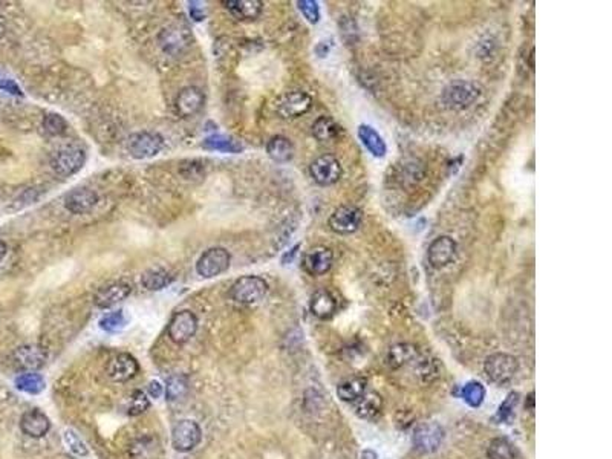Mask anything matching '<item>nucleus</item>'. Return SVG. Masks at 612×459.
I'll use <instances>...</instances> for the list:
<instances>
[{"mask_svg": "<svg viewBox=\"0 0 612 459\" xmlns=\"http://www.w3.org/2000/svg\"><path fill=\"white\" fill-rule=\"evenodd\" d=\"M312 107V98L310 94L303 90H291L282 95L275 105L278 115L283 120H294L300 118L302 115L308 114Z\"/></svg>", "mask_w": 612, "mask_h": 459, "instance_id": "39448f33", "label": "nucleus"}, {"mask_svg": "<svg viewBox=\"0 0 612 459\" xmlns=\"http://www.w3.org/2000/svg\"><path fill=\"white\" fill-rule=\"evenodd\" d=\"M299 250H300V243H297V245H294V247L290 250V251H287L282 256V263L283 265H288V263H291L294 259H295V256H297V253H299Z\"/></svg>", "mask_w": 612, "mask_h": 459, "instance_id": "de8ad7c7", "label": "nucleus"}, {"mask_svg": "<svg viewBox=\"0 0 612 459\" xmlns=\"http://www.w3.org/2000/svg\"><path fill=\"white\" fill-rule=\"evenodd\" d=\"M357 135H359V139L362 141L364 149L369 152L374 158L381 159L386 157L387 153L386 141L372 126L360 125L359 129H357Z\"/></svg>", "mask_w": 612, "mask_h": 459, "instance_id": "5701e85b", "label": "nucleus"}, {"mask_svg": "<svg viewBox=\"0 0 612 459\" xmlns=\"http://www.w3.org/2000/svg\"><path fill=\"white\" fill-rule=\"evenodd\" d=\"M189 392V380L186 375H173L166 384V396L169 401H178Z\"/></svg>", "mask_w": 612, "mask_h": 459, "instance_id": "f704fd0d", "label": "nucleus"}, {"mask_svg": "<svg viewBox=\"0 0 612 459\" xmlns=\"http://www.w3.org/2000/svg\"><path fill=\"white\" fill-rule=\"evenodd\" d=\"M204 103H206L204 92L196 86H187L181 89L178 94L175 100V107L182 118H190L199 114L204 107Z\"/></svg>", "mask_w": 612, "mask_h": 459, "instance_id": "dca6fc26", "label": "nucleus"}, {"mask_svg": "<svg viewBox=\"0 0 612 459\" xmlns=\"http://www.w3.org/2000/svg\"><path fill=\"white\" fill-rule=\"evenodd\" d=\"M45 379L40 374L36 372H23L20 374L16 379V387L19 391L31 394V395H37L42 394L45 391Z\"/></svg>", "mask_w": 612, "mask_h": 459, "instance_id": "2f4dec72", "label": "nucleus"}, {"mask_svg": "<svg viewBox=\"0 0 612 459\" xmlns=\"http://www.w3.org/2000/svg\"><path fill=\"white\" fill-rule=\"evenodd\" d=\"M63 441L68 445L69 450L73 452L74 455H77V456H88L89 450H88L86 444L83 441H81V438L73 431V428H68V431H65Z\"/></svg>", "mask_w": 612, "mask_h": 459, "instance_id": "ea45409f", "label": "nucleus"}, {"mask_svg": "<svg viewBox=\"0 0 612 459\" xmlns=\"http://www.w3.org/2000/svg\"><path fill=\"white\" fill-rule=\"evenodd\" d=\"M172 280L173 278L164 268H152L141 275V282L149 291L164 290L167 285L172 283Z\"/></svg>", "mask_w": 612, "mask_h": 459, "instance_id": "7c9ffc66", "label": "nucleus"}, {"mask_svg": "<svg viewBox=\"0 0 612 459\" xmlns=\"http://www.w3.org/2000/svg\"><path fill=\"white\" fill-rule=\"evenodd\" d=\"M383 409V400L379 394L366 392L359 401H355V413L363 420H374Z\"/></svg>", "mask_w": 612, "mask_h": 459, "instance_id": "cd10ccee", "label": "nucleus"}, {"mask_svg": "<svg viewBox=\"0 0 612 459\" xmlns=\"http://www.w3.org/2000/svg\"><path fill=\"white\" fill-rule=\"evenodd\" d=\"M337 308H339V303H337L335 297L328 290H319L311 295L310 310L314 317L320 320H329L334 317Z\"/></svg>", "mask_w": 612, "mask_h": 459, "instance_id": "4be33fe9", "label": "nucleus"}, {"mask_svg": "<svg viewBox=\"0 0 612 459\" xmlns=\"http://www.w3.org/2000/svg\"><path fill=\"white\" fill-rule=\"evenodd\" d=\"M331 49H332V40H323V42H319L317 46H315V54L325 58L329 56Z\"/></svg>", "mask_w": 612, "mask_h": 459, "instance_id": "a18cd8bd", "label": "nucleus"}, {"mask_svg": "<svg viewBox=\"0 0 612 459\" xmlns=\"http://www.w3.org/2000/svg\"><path fill=\"white\" fill-rule=\"evenodd\" d=\"M267 153L274 162L285 164V162H290L294 158V144L290 138L275 135L268 141Z\"/></svg>", "mask_w": 612, "mask_h": 459, "instance_id": "a878e982", "label": "nucleus"}, {"mask_svg": "<svg viewBox=\"0 0 612 459\" xmlns=\"http://www.w3.org/2000/svg\"><path fill=\"white\" fill-rule=\"evenodd\" d=\"M456 251H458L456 241L450 236H447V234H443V236H438L436 239L432 241L431 245H428L427 260L433 268L441 270L455 259Z\"/></svg>", "mask_w": 612, "mask_h": 459, "instance_id": "4468645a", "label": "nucleus"}, {"mask_svg": "<svg viewBox=\"0 0 612 459\" xmlns=\"http://www.w3.org/2000/svg\"><path fill=\"white\" fill-rule=\"evenodd\" d=\"M481 95V88L473 81L456 80L443 90V106L448 110H464L470 107Z\"/></svg>", "mask_w": 612, "mask_h": 459, "instance_id": "f257e3e1", "label": "nucleus"}, {"mask_svg": "<svg viewBox=\"0 0 612 459\" xmlns=\"http://www.w3.org/2000/svg\"><path fill=\"white\" fill-rule=\"evenodd\" d=\"M0 90L8 92V94H11V95L23 97V90L20 89V86L16 83V80H13L11 77H8L2 73H0Z\"/></svg>", "mask_w": 612, "mask_h": 459, "instance_id": "37998d69", "label": "nucleus"}, {"mask_svg": "<svg viewBox=\"0 0 612 459\" xmlns=\"http://www.w3.org/2000/svg\"><path fill=\"white\" fill-rule=\"evenodd\" d=\"M312 137L320 142H331L340 135L342 127L337 125L335 120L331 117H320L314 121L311 127Z\"/></svg>", "mask_w": 612, "mask_h": 459, "instance_id": "c85d7f7f", "label": "nucleus"}, {"mask_svg": "<svg viewBox=\"0 0 612 459\" xmlns=\"http://www.w3.org/2000/svg\"><path fill=\"white\" fill-rule=\"evenodd\" d=\"M130 292H132L130 285L125 282H110L105 285V287L98 288V291L94 295V303L101 310L112 308V306H115L120 302L127 299Z\"/></svg>", "mask_w": 612, "mask_h": 459, "instance_id": "6ab92c4d", "label": "nucleus"}, {"mask_svg": "<svg viewBox=\"0 0 612 459\" xmlns=\"http://www.w3.org/2000/svg\"><path fill=\"white\" fill-rule=\"evenodd\" d=\"M202 147L206 150H214L222 153H241L243 150L241 141L227 135L207 137L202 142Z\"/></svg>", "mask_w": 612, "mask_h": 459, "instance_id": "c756f323", "label": "nucleus"}, {"mask_svg": "<svg viewBox=\"0 0 612 459\" xmlns=\"http://www.w3.org/2000/svg\"><path fill=\"white\" fill-rule=\"evenodd\" d=\"M519 360L515 355L505 352H496L488 355L484 362V372L487 379L496 384H505L512 381L519 372Z\"/></svg>", "mask_w": 612, "mask_h": 459, "instance_id": "f03ea898", "label": "nucleus"}, {"mask_svg": "<svg viewBox=\"0 0 612 459\" xmlns=\"http://www.w3.org/2000/svg\"><path fill=\"white\" fill-rule=\"evenodd\" d=\"M20 428L31 438H43L51 428L49 418L38 409H31L20 418Z\"/></svg>", "mask_w": 612, "mask_h": 459, "instance_id": "412c9836", "label": "nucleus"}, {"mask_svg": "<svg viewBox=\"0 0 612 459\" xmlns=\"http://www.w3.org/2000/svg\"><path fill=\"white\" fill-rule=\"evenodd\" d=\"M418 357V348L411 343H398L391 346V349L387 351L386 362L392 369H400V367L406 366L416 360Z\"/></svg>", "mask_w": 612, "mask_h": 459, "instance_id": "393cba45", "label": "nucleus"}, {"mask_svg": "<svg viewBox=\"0 0 612 459\" xmlns=\"http://www.w3.org/2000/svg\"><path fill=\"white\" fill-rule=\"evenodd\" d=\"M461 398L470 407H479L484 403L485 387L479 381H468L463 386Z\"/></svg>", "mask_w": 612, "mask_h": 459, "instance_id": "c9c22d12", "label": "nucleus"}, {"mask_svg": "<svg viewBox=\"0 0 612 459\" xmlns=\"http://www.w3.org/2000/svg\"><path fill=\"white\" fill-rule=\"evenodd\" d=\"M519 403V394L517 392H512L508 394V396L504 400V403L499 406L497 413L495 416V420L497 423H507L513 418L515 415V409Z\"/></svg>", "mask_w": 612, "mask_h": 459, "instance_id": "58836bf2", "label": "nucleus"}, {"mask_svg": "<svg viewBox=\"0 0 612 459\" xmlns=\"http://www.w3.org/2000/svg\"><path fill=\"white\" fill-rule=\"evenodd\" d=\"M13 359L19 369H22L25 372H34L45 366L46 351L38 344L20 346L19 349H16Z\"/></svg>", "mask_w": 612, "mask_h": 459, "instance_id": "a211bd4d", "label": "nucleus"}, {"mask_svg": "<svg viewBox=\"0 0 612 459\" xmlns=\"http://www.w3.org/2000/svg\"><path fill=\"white\" fill-rule=\"evenodd\" d=\"M487 456L490 459H516L517 450L515 444L505 440V438H495L488 444Z\"/></svg>", "mask_w": 612, "mask_h": 459, "instance_id": "72a5a7b5", "label": "nucleus"}, {"mask_svg": "<svg viewBox=\"0 0 612 459\" xmlns=\"http://www.w3.org/2000/svg\"><path fill=\"white\" fill-rule=\"evenodd\" d=\"M147 391H149V395L157 400V398H161L162 394H164V386H162L158 380H153L149 383Z\"/></svg>", "mask_w": 612, "mask_h": 459, "instance_id": "49530a36", "label": "nucleus"}, {"mask_svg": "<svg viewBox=\"0 0 612 459\" xmlns=\"http://www.w3.org/2000/svg\"><path fill=\"white\" fill-rule=\"evenodd\" d=\"M444 428L436 423H423L415 428L413 445L420 453H435L444 441Z\"/></svg>", "mask_w": 612, "mask_h": 459, "instance_id": "ddd939ff", "label": "nucleus"}, {"mask_svg": "<svg viewBox=\"0 0 612 459\" xmlns=\"http://www.w3.org/2000/svg\"><path fill=\"white\" fill-rule=\"evenodd\" d=\"M149 407H150V401L146 396V394L142 391H135L130 396V406L127 409V413L130 416H138L141 413H144Z\"/></svg>", "mask_w": 612, "mask_h": 459, "instance_id": "79ce46f5", "label": "nucleus"}, {"mask_svg": "<svg viewBox=\"0 0 612 459\" xmlns=\"http://www.w3.org/2000/svg\"><path fill=\"white\" fill-rule=\"evenodd\" d=\"M6 251H8V247H6V243L4 242V241H0V262L4 260V258H5V254H6Z\"/></svg>", "mask_w": 612, "mask_h": 459, "instance_id": "09e8293b", "label": "nucleus"}, {"mask_svg": "<svg viewBox=\"0 0 612 459\" xmlns=\"http://www.w3.org/2000/svg\"><path fill=\"white\" fill-rule=\"evenodd\" d=\"M107 375L110 380L117 383H125L134 379L139 371V364L134 355L130 354H118L107 363Z\"/></svg>", "mask_w": 612, "mask_h": 459, "instance_id": "f3484780", "label": "nucleus"}, {"mask_svg": "<svg viewBox=\"0 0 612 459\" xmlns=\"http://www.w3.org/2000/svg\"><path fill=\"white\" fill-rule=\"evenodd\" d=\"M190 17L195 20V22H202V20H206L207 17V11H206V5L201 2H190Z\"/></svg>", "mask_w": 612, "mask_h": 459, "instance_id": "c03bdc74", "label": "nucleus"}, {"mask_svg": "<svg viewBox=\"0 0 612 459\" xmlns=\"http://www.w3.org/2000/svg\"><path fill=\"white\" fill-rule=\"evenodd\" d=\"M362 459H376V453L374 450H364L362 453Z\"/></svg>", "mask_w": 612, "mask_h": 459, "instance_id": "8fccbe9b", "label": "nucleus"}, {"mask_svg": "<svg viewBox=\"0 0 612 459\" xmlns=\"http://www.w3.org/2000/svg\"><path fill=\"white\" fill-rule=\"evenodd\" d=\"M426 175L424 164L420 159H404L398 170V178L406 184H415L421 181Z\"/></svg>", "mask_w": 612, "mask_h": 459, "instance_id": "473e14b6", "label": "nucleus"}, {"mask_svg": "<svg viewBox=\"0 0 612 459\" xmlns=\"http://www.w3.org/2000/svg\"><path fill=\"white\" fill-rule=\"evenodd\" d=\"M268 292V283L259 275H243L231 285L230 297L241 305L259 303Z\"/></svg>", "mask_w": 612, "mask_h": 459, "instance_id": "7ed1b4c3", "label": "nucleus"}, {"mask_svg": "<svg viewBox=\"0 0 612 459\" xmlns=\"http://www.w3.org/2000/svg\"><path fill=\"white\" fill-rule=\"evenodd\" d=\"M363 211L355 206H340L328 219L329 228L337 234H352L360 228Z\"/></svg>", "mask_w": 612, "mask_h": 459, "instance_id": "f8f14e48", "label": "nucleus"}, {"mask_svg": "<svg viewBox=\"0 0 612 459\" xmlns=\"http://www.w3.org/2000/svg\"><path fill=\"white\" fill-rule=\"evenodd\" d=\"M231 256L230 253L222 247H213L207 250L196 262V271L204 279H213L221 275L230 268Z\"/></svg>", "mask_w": 612, "mask_h": 459, "instance_id": "423d86ee", "label": "nucleus"}, {"mask_svg": "<svg viewBox=\"0 0 612 459\" xmlns=\"http://www.w3.org/2000/svg\"><path fill=\"white\" fill-rule=\"evenodd\" d=\"M367 392V380L363 376H352V379L344 380L337 387V395L342 401L355 403Z\"/></svg>", "mask_w": 612, "mask_h": 459, "instance_id": "bb28decb", "label": "nucleus"}, {"mask_svg": "<svg viewBox=\"0 0 612 459\" xmlns=\"http://www.w3.org/2000/svg\"><path fill=\"white\" fill-rule=\"evenodd\" d=\"M297 8L311 25L320 22V6L315 0H299Z\"/></svg>", "mask_w": 612, "mask_h": 459, "instance_id": "a19ab883", "label": "nucleus"}, {"mask_svg": "<svg viewBox=\"0 0 612 459\" xmlns=\"http://www.w3.org/2000/svg\"><path fill=\"white\" fill-rule=\"evenodd\" d=\"M158 40L162 51H164L166 54L178 57L184 53V51L189 49L191 43V36L187 26L175 23L162 29Z\"/></svg>", "mask_w": 612, "mask_h": 459, "instance_id": "9d476101", "label": "nucleus"}, {"mask_svg": "<svg viewBox=\"0 0 612 459\" xmlns=\"http://www.w3.org/2000/svg\"><path fill=\"white\" fill-rule=\"evenodd\" d=\"M164 147V139L152 132H138L130 135L127 141V150L135 159H149L157 157Z\"/></svg>", "mask_w": 612, "mask_h": 459, "instance_id": "6e6552de", "label": "nucleus"}, {"mask_svg": "<svg viewBox=\"0 0 612 459\" xmlns=\"http://www.w3.org/2000/svg\"><path fill=\"white\" fill-rule=\"evenodd\" d=\"M334 253L329 247L325 245H317L305 253L302 265L303 270L311 275H323L328 273L332 267Z\"/></svg>", "mask_w": 612, "mask_h": 459, "instance_id": "2eb2a0df", "label": "nucleus"}, {"mask_svg": "<svg viewBox=\"0 0 612 459\" xmlns=\"http://www.w3.org/2000/svg\"><path fill=\"white\" fill-rule=\"evenodd\" d=\"M43 129L51 137L65 135L68 130V121L58 114H48L43 118Z\"/></svg>", "mask_w": 612, "mask_h": 459, "instance_id": "4c0bfd02", "label": "nucleus"}, {"mask_svg": "<svg viewBox=\"0 0 612 459\" xmlns=\"http://www.w3.org/2000/svg\"><path fill=\"white\" fill-rule=\"evenodd\" d=\"M5 31H6V28H5V23H4V20L0 19V38H2L4 36H5Z\"/></svg>", "mask_w": 612, "mask_h": 459, "instance_id": "3c124183", "label": "nucleus"}, {"mask_svg": "<svg viewBox=\"0 0 612 459\" xmlns=\"http://www.w3.org/2000/svg\"><path fill=\"white\" fill-rule=\"evenodd\" d=\"M86 162V153L81 147L77 146H66L57 150L53 158H51V167L57 175L68 178L75 175L81 170Z\"/></svg>", "mask_w": 612, "mask_h": 459, "instance_id": "20e7f679", "label": "nucleus"}, {"mask_svg": "<svg viewBox=\"0 0 612 459\" xmlns=\"http://www.w3.org/2000/svg\"><path fill=\"white\" fill-rule=\"evenodd\" d=\"M202 440V431L198 423L191 420H181L172 431V445L181 453L191 452Z\"/></svg>", "mask_w": 612, "mask_h": 459, "instance_id": "0eeeda50", "label": "nucleus"}, {"mask_svg": "<svg viewBox=\"0 0 612 459\" xmlns=\"http://www.w3.org/2000/svg\"><path fill=\"white\" fill-rule=\"evenodd\" d=\"M222 5H226L233 17L238 20H256L263 9L260 0H228V2H222Z\"/></svg>", "mask_w": 612, "mask_h": 459, "instance_id": "b1692460", "label": "nucleus"}, {"mask_svg": "<svg viewBox=\"0 0 612 459\" xmlns=\"http://www.w3.org/2000/svg\"><path fill=\"white\" fill-rule=\"evenodd\" d=\"M127 317L122 310L109 312L100 320V328L106 332H120L127 326Z\"/></svg>", "mask_w": 612, "mask_h": 459, "instance_id": "e433bc0d", "label": "nucleus"}, {"mask_svg": "<svg viewBox=\"0 0 612 459\" xmlns=\"http://www.w3.org/2000/svg\"><path fill=\"white\" fill-rule=\"evenodd\" d=\"M97 202H98V195L94 190L81 187L68 193V196L65 199V207L74 214H85L94 209L97 206Z\"/></svg>", "mask_w": 612, "mask_h": 459, "instance_id": "aec40b11", "label": "nucleus"}, {"mask_svg": "<svg viewBox=\"0 0 612 459\" xmlns=\"http://www.w3.org/2000/svg\"><path fill=\"white\" fill-rule=\"evenodd\" d=\"M198 331L196 315L189 310L175 312L167 325V334L170 340L176 344L187 343Z\"/></svg>", "mask_w": 612, "mask_h": 459, "instance_id": "1a4fd4ad", "label": "nucleus"}, {"mask_svg": "<svg viewBox=\"0 0 612 459\" xmlns=\"http://www.w3.org/2000/svg\"><path fill=\"white\" fill-rule=\"evenodd\" d=\"M342 164L334 155H322L310 164V175L319 186H332L342 178Z\"/></svg>", "mask_w": 612, "mask_h": 459, "instance_id": "9b49d317", "label": "nucleus"}]
</instances>
